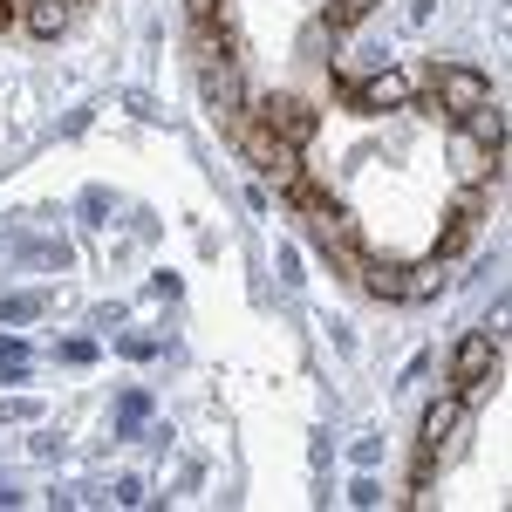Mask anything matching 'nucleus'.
<instances>
[{
    "instance_id": "nucleus-7",
    "label": "nucleus",
    "mask_w": 512,
    "mask_h": 512,
    "mask_svg": "<svg viewBox=\"0 0 512 512\" xmlns=\"http://www.w3.org/2000/svg\"><path fill=\"white\" fill-rule=\"evenodd\" d=\"M465 417H472V403H465V396H437L431 410H424V424H417V444L444 458V444L465 431Z\"/></svg>"
},
{
    "instance_id": "nucleus-18",
    "label": "nucleus",
    "mask_w": 512,
    "mask_h": 512,
    "mask_svg": "<svg viewBox=\"0 0 512 512\" xmlns=\"http://www.w3.org/2000/svg\"><path fill=\"white\" fill-rule=\"evenodd\" d=\"M185 21L205 28V21H226V0H185Z\"/></svg>"
},
{
    "instance_id": "nucleus-19",
    "label": "nucleus",
    "mask_w": 512,
    "mask_h": 512,
    "mask_svg": "<svg viewBox=\"0 0 512 512\" xmlns=\"http://www.w3.org/2000/svg\"><path fill=\"white\" fill-rule=\"evenodd\" d=\"M437 478V451H424V444H417V465H410V485H417V492H424V485H431Z\"/></svg>"
},
{
    "instance_id": "nucleus-10",
    "label": "nucleus",
    "mask_w": 512,
    "mask_h": 512,
    "mask_svg": "<svg viewBox=\"0 0 512 512\" xmlns=\"http://www.w3.org/2000/svg\"><path fill=\"white\" fill-rule=\"evenodd\" d=\"M192 62H198V69L239 62V35L226 28V21H205V28H192Z\"/></svg>"
},
{
    "instance_id": "nucleus-21",
    "label": "nucleus",
    "mask_w": 512,
    "mask_h": 512,
    "mask_svg": "<svg viewBox=\"0 0 512 512\" xmlns=\"http://www.w3.org/2000/svg\"><path fill=\"white\" fill-rule=\"evenodd\" d=\"M349 499H355V506H383V485H376V478H355Z\"/></svg>"
},
{
    "instance_id": "nucleus-22",
    "label": "nucleus",
    "mask_w": 512,
    "mask_h": 512,
    "mask_svg": "<svg viewBox=\"0 0 512 512\" xmlns=\"http://www.w3.org/2000/svg\"><path fill=\"white\" fill-rule=\"evenodd\" d=\"M117 349H123V355H137V362H144V355H158V342H151V335H123Z\"/></svg>"
},
{
    "instance_id": "nucleus-13",
    "label": "nucleus",
    "mask_w": 512,
    "mask_h": 512,
    "mask_svg": "<svg viewBox=\"0 0 512 512\" xmlns=\"http://www.w3.org/2000/svg\"><path fill=\"white\" fill-rule=\"evenodd\" d=\"M437 287H444V260H417V267H403V301H431Z\"/></svg>"
},
{
    "instance_id": "nucleus-2",
    "label": "nucleus",
    "mask_w": 512,
    "mask_h": 512,
    "mask_svg": "<svg viewBox=\"0 0 512 512\" xmlns=\"http://www.w3.org/2000/svg\"><path fill=\"white\" fill-rule=\"evenodd\" d=\"M335 89H342V103H349V110H362V117H376V110H410V103H417V76H410V69H376V76L369 82H335Z\"/></svg>"
},
{
    "instance_id": "nucleus-8",
    "label": "nucleus",
    "mask_w": 512,
    "mask_h": 512,
    "mask_svg": "<svg viewBox=\"0 0 512 512\" xmlns=\"http://www.w3.org/2000/svg\"><path fill=\"white\" fill-rule=\"evenodd\" d=\"M198 96L219 123L239 117V62H219V69H198Z\"/></svg>"
},
{
    "instance_id": "nucleus-5",
    "label": "nucleus",
    "mask_w": 512,
    "mask_h": 512,
    "mask_svg": "<svg viewBox=\"0 0 512 512\" xmlns=\"http://www.w3.org/2000/svg\"><path fill=\"white\" fill-rule=\"evenodd\" d=\"M492 369H499V342H492L485 328H472V335L451 349V383H458V396H478L492 383Z\"/></svg>"
},
{
    "instance_id": "nucleus-1",
    "label": "nucleus",
    "mask_w": 512,
    "mask_h": 512,
    "mask_svg": "<svg viewBox=\"0 0 512 512\" xmlns=\"http://www.w3.org/2000/svg\"><path fill=\"white\" fill-rule=\"evenodd\" d=\"M233 144H239V158L253 164L260 178H274V192H287V185L308 171V164H301V151H294V144H280L260 117H233Z\"/></svg>"
},
{
    "instance_id": "nucleus-16",
    "label": "nucleus",
    "mask_w": 512,
    "mask_h": 512,
    "mask_svg": "<svg viewBox=\"0 0 512 512\" xmlns=\"http://www.w3.org/2000/svg\"><path fill=\"white\" fill-rule=\"evenodd\" d=\"M21 376H28V342L0 335V383H21Z\"/></svg>"
},
{
    "instance_id": "nucleus-15",
    "label": "nucleus",
    "mask_w": 512,
    "mask_h": 512,
    "mask_svg": "<svg viewBox=\"0 0 512 512\" xmlns=\"http://www.w3.org/2000/svg\"><path fill=\"white\" fill-rule=\"evenodd\" d=\"M144 417H151V396H144V390H123L117 396V437H137V431H144Z\"/></svg>"
},
{
    "instance_id": "nucleus-12",
    "label": "nucleus",
    "mask_w": 512,
    "mask_h": 512,
    "mask_svg": "<svg viewBox=\"0 0 512 512\" xmlns=\"http://www.w3.org/2000/svg\"><path fill=\"white\" fill-rule=\"evenodd\" d=\"M21 21H28V35H35V41H55L62 28H69V0H28Z\"/></svg>"
},
{
    "instance_id": "nucleus-23",
    "label": "nucleus",
    "mask_w": 512,
    "mask_h": 512,
    "mask_svg": "<svg viewBox=\"0 0 512 512\" xmlns=\"http://www.w3.org/2000/svg\"><path fill=\"white\" fill-rule=\"evenodd\" d=\"M21 417H35V403H21V396H14V403H0V424H21Z\"/></svg>"
},
{
    "instance_id": "nucleus-14",
    "label": "nucleus",
    "mask_w": 512,
    "mask_h": 512,
    "mask_svg": "<svg viewBox=\"0 0 512 512\" xmlns=\"http://www.w3.org/2000/svg\"><path fill=\"white\" fill-rule=\"evenodd\" d=\"M48 315V294H0V328H14V321H41Z\"/></svg>"
},
{
    "instance_id": "nucleus-11",
    "label": "nucleus",
    "mask_w": 512,
    "mask_h": 512,
    "mask_svg": "<svg viewBox=\"0 0 512 512\" xmlns=\"http://www.w3.org/2000/svg\"><path fill=\"white\" fill-rule=\"evenodd\" d=\"M355 280H362L376 301H403V260H376V253H362Z\"/></svg>"
},
{
    "instance_id": "nucleus-9",
    "label": "nucleus",
    "mask_w": 512,
    "mask_h": 512,
    "mask_svg": "<svg viewBox=\"0 0 512 512\" xmlns=\"http://www.w3.org/2000/svg\"><path fill=\"white\" fill-rule=\"evenodd\" d=\"M465 123V144H478L485 158H506V110L499 103H478L472 117H458Z\"/></svg>"
},
{
    "instance_id": "nucleus-17",
    "label": "nucleus",
    "mask_w": 512,
    "mask_h": 512,
    "mask_svg": "<svg viewBox=\"0 0 512 512\" xmlns=\"http://www.w3.org/2000/svg\"><path fill=\"white\" fill-rule=\"evenodd\" d=\"M383 0H328V28H355V21H369Z\"/></svg>"
},
{
    "instance_id": "nucleus-3",
    "label": "nucleus",
    "mask_w": 512,
    "mask_h": 512,
    "mask_svg": "<svg viewBox=\"0 0 512 512\" xmlns=\"http://www.w3.org/2000/svg\"><path fill=\"white\" fill-rule=\"evenodd\" d=\"M478 103H492V82L465 69V62H437L431 69V103L424 110H444V117H472Z\"/></svg>"
},
{
    "instance_id": "nucleus-20",
    "label": "nucleus",
    "mask_w": 512,
    "mask_h": 512,
    "mask_svg": "<svg viewBox=\"0 0 512 512\" xmlns=\"http://www.w3.org/2000/svg\"><path fill=\"white\" fill-rule=\"evenodd\" d=\"M110 499H117V506H144L151 492H144V478H117V492H110Z\"/></svg>"
},
{
    "instance_id": "nucleus-24",
    "label": "nucleus",
    "mask_w": 512,
    "mask_h": 512,
    "mask_svg": "<svg viewBox=\"0 0 512 512\" xmlns=\"http://www.w3.org/2000/svg\"><path fill=\"white\" fill-rule=\"evenodd\" d=\"M7 21H14V0H0V28H7Z\"/></svg>"
},
{
    "instance_id": "nucleus-6",
    "label": "nucleus",
    "mask_w": 512,
    "mask_h": 512,
    "mask_svg": "<svg viewBox=\"0 0 512 512\" xmlns=\"http://www.w3.org/2000/svg\"><path fill=\"white\" fill-rule=\"evenodd\" d=\"M478 212H485V192H478V185H472V192H458V205H451V219H444V233H437V246H431V260H444V267H451V260L472 246Z\"/></svg>"
},
{
    "instance_id": "nucleus-4",
    "label": "nucleus",
    "mask_w": 512,
    "mask_h": 512,
    "mask_svg": "<svg viewBox=\"0 0 512 512\" xmlns=\"http://www.w3.org/2000/svg\"><path fill=\"white\" fill-rule=\"evenodd\" d=\"M253 117L267 123L280 144H294V151H308V144H315V130H321V117L301 103V96H260V103H253Z\"/></svg>"
}]
</instances>
